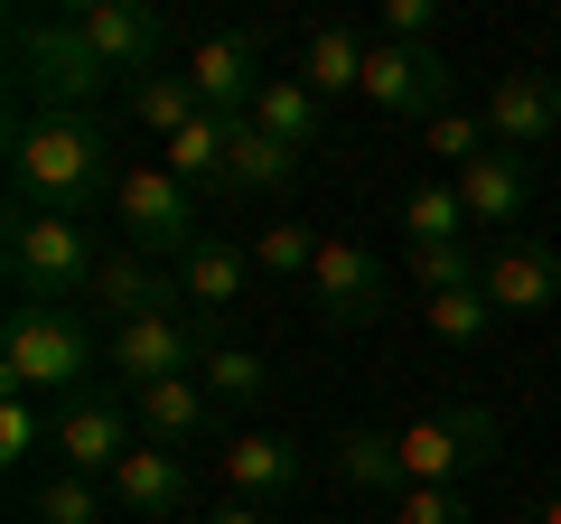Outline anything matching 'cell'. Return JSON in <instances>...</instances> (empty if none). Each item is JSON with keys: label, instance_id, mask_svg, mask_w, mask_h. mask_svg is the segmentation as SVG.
I'll return each mask as SVG.
<instances>
[{"label": "cell", "instance_id": "6da1fadb", "mask_svg": "<svg viewBox=\"0 0 561 524\" xmlns=\"http://www.w3.org/2000/svg\"><path fill=\"white\" fill-rule=\"evenodd\" d=\"M113 122L103 113H20L10 122V206L38 216H94V197H113Z\"/></svg>", "mask_w": 561, "mask_h": 524}, {"label": "cell", "instance_id": "7a4b0ae2", "mask_svg": "<svg viewBox=\"0 0 561 524\" xmlns=\"http://www.w3.org/2000/svg\"><path fill=\"white\" fill-rule=\"evenodd\" d=\"M0 384L28 394V403H76V394H94V338L76 328V309L10 300V319H0Z\"/></svg>", "mask_w": 561, "mask_h": 524}, {"label": "cell", "instance_id": "3957f363", "mask_svg": "<svg viewBox=\"0 0 561 524\" xmlns=\"http://www.w3.org/2000/svg\"><path fill=\"white\" fill-rule=\"evenodd\" d=\"M10 66H20V113H94L103 84H122L66 10L57 20H10Z\"/></svg>", "mask_w": 561, "mask_h": 524}, {"label": "cell", "instance_id": "277c9868", "mask_svg": "<svg viewBox=\"0 0 561 524\" xmlns=\"http://www.w3.org/2000/svg\"><path fill=\"white\" fill-rule=\"evenodd\" d=\"M103 272L94 253V225L84 216H38V206H10V291H20L28 309H66L84 300Z\"/></svg>", "mask_w": 561, "mask_h": 524}, {"label": "cell", "instance_id": "5b68a950", "mask_svg": "<svg viewBox=\"0 0 561 524\" xmlns=\"http://www.w3.org/2000/svg\"><path fill=\"white\" fill-rule=\"evenodd\" d=\"M113 216H122V243H131V253H150V262H169V272H179V262L216 235V225H206V197H197L187 179H169L160 160H131V169H122Z\"/></svg>", "mask_w": 561, "mask_h": 524}, {"label": "cell", "instance_id": "8992f818", "mask_svg": "<svg viewBox=\"0 0 561 524\" xmlns=\"http://www.w3.org/2000/svg\"><path fill=\"white\" fill-rule=\"evenodd\" d=\"M393 441H402V478H412V487H459V478H478V468L505 459V422L486 403L421 412V422L393 431Z\"/></svg>", "mask_w": 561, "mask_h": 524}, {"label": "cell", "instance_id": "52a82bcc", "mask_svg": "<svg viewBox=\"0 0 561 524\" xmlns=\"http://www.w3.org/2000/svg\"><path fill=\"white\" fill-rule=\"evenodd\" d=\"M375 113H402V122H431L449 113V66H440V47H393V38H375L365 47V84H356Z\"/></svg>", "mask_w": 561, "mask_h": 524}, {"label": "cell", "instance_id": "ba28073f", "mask_svg": "<svg viewBox=\"0 0 561 524\" xmlns=\"http://www.w3.org/2000/svg\"><path fill=\"white\" fill-rule=\"evenodd\" d=\"M206 346H216V328H206V319H187V309H160V319L113 328V346H103V356H113V375H131V394H140V384L197 375Z\"/></svg>", "mask_w": 561, "mask_h": 524}, {"label": "cell", "instance_id": "9c48e42d", "mask_svg": "<svg viewBox=\"0 0 561 524\" xmlns=\"http://www.w3.org/2000/svg\"><path fill=\"white\" fill-rule=\"evenodd\" d=\"M309 309H319V328H375L383 319V262L365 253V243H346V235H328L319 243V262H309Z\"/></svg>", "mask_w": 561, "mask_h": 524}, {"label": "cell", "instance_id": "30bf717a", "mask_svg": "<svg viewBox=\"0 0 561 524\" xmlns=\"http://www.w3.org/2000/svg\"><path fill=\"white\" fill-rule=\"evenodd\" d=\"M57 468H76V478H113L122 459L140 449V422L131 403H113V394H76V403H57Z\"/></svg>", "mask_w": 561, "mask_h": 524}, {"label": "cell", "instance_id": "8fae6325", "mask_svg": "<svg viewBox=\"0 0 561 524\" xmlns=\"http://www.w3.org/2000/svg\"><path fill=\"white\" fill-rule=\"evenodd\" d=\"M66 20L84 29V47H94L122 84H140V76H150V57L169 47V20L150 10V0H66Z\"/></svg>", "mask_w": 561, "mask_h": 524}, {"label": "cell", "instance_id": "7c38bea8", "mask_svg": "<svg viewBox=\"0 0 561 524\" xmlns=\"http://www.w3.org/2000/svg\"><path fill=\"white\" fill-rule=\"evenodd\" d=\"M272 47H262V29H216V38H197V57H187V84L206 94V113H225V122H243L253 113V94L272 84Z\"/></svg>", "mask_w": 561, "mask_h": 524}, {"label": "cell", "instance_id": "4fadbf2b", "mask_svg": "<svg viewBox=\"0 0 561 524\" xmlns=\"http://www.w3.org/2000/svg\"><path fill=\"white\" fill-rule=\"evenodd\" d=\"M478 291L496 300V319H542V309H561V253L534 235H496Z\"/></svg>", "mask_w": 561, "mask_h": 524}, {"label": "cell", "instance_id": "5bb4252c", "mask_svg": "<svg viewBox=\"0 0 561 524\" xmlns=\"http://www.w3.org/2000/svg\"><path fill=\"white\" fill-rule=\"evenodd\" d=\"M478 113H486V141H496V150H534V141H552V132H561V76L515 66V76L486 84Z\"/></svg>", "mask_w": 561, "mask_h": 524}, {"label": "cell", "instance_id": "9a60e30c", "mask_svg": "<svg viewBox=\"0 0 561 524\" xmlns=\"http://www.w3.org/2000/svg\"><path fill=\"white\" fill-rule=\"evenodd\" d=\"M84 300H94L113 328L160 319V309H187V300H179V272H169V262H150V253H131V243H122V253H103V272H94V291H84Z\"/></svg>", "mask_w": 561, "mask_h": 524}, {"label": "cell", "instance_id": "2e32d148", "mask_svg": "<svg viewBox=\"0 0 561 524\" xmlns=\"http://www.w3.org/2000/svg\"><path fill=\"white\" fill-rule=\"evenodd\" d=\"M103 487H113L122 515H187V497H197V468H187V449L140 441V449H131V459H122Z\"/></svg>", "mask_w": 561, "mask_h": 524}, {"label": "cell", "instance_id": "e0dca14e", "mask_svg": "<svg viewBox=\"0 0 561 524\" xmlns=\"http://www.w3.org/2000/svg\"><path fill=\"white\" fill-rule=\"evenodd\" d=\"M216 394H206L197 375H169V384H140L131 394V422H140V441H160V449H197L206 431H216Z\"/></svg>", "mask_w": 561, "mask_h": 524}, {"label": "cell", "instance_id": "ac0fdd59", "mask_svg": "<svg viewBox=\"0 0 561 524\" xmlns=\"http://www.w3.org/2000/svg\"><path fill=\"white\" fill-rule=\"evenodd\" d=\"M243 291H253V253H234L225 235H206L197 253L179 262V300H187V319H206V328H216V319H234V309H243Z\"/></svg>", "mask_w": 561, "mask_h": 524}, {"label": "cell", "instance_id": "d6986e66", "mask_svg": "<svg viewBox=\"0 0 561 524\" xmlns=\"http://www.w3.org/2000/svg\"><path fill=\"white\" fill-rule=\"evenodd\" d=\"M459 197H468V225L515 235V216L534 206V169H524V150H478V160L459 169Z\"/></svg>", "mask_w": 561, "mask_h": 524}, {"label": "cell", "instance_id": "ffe728a7", "mask_svg": "<svg viewBox=\"0 0 561 524\" xmlns=\"http://www.w3.org/2000/svg\"><path fill=\"white\" fill-rule=\"evenodd\" d=\"M160 169H169V179H187L197 197H234V122L197 113L179 141H160Z\"/></svg>", "mask_w": 561, "mask_h": 524}, {"label": "cell", "instance_id": "44dd1931", "mask_svg": "<svg viewBox=\"0 0 561 524\" xmlns=\"http://www.w3.org/2000/svg\"><path fill=\"white\" fill-rule=\"evenodd\" d=\"M328 478L356 487V497H402V487H412V478H402V441H393V431H365V422L328 441Z\"/></svg>", "mask_w": 561, "mask_h": 524}, {"label": "cell", "instance_id": "7402d4cb", "mask_svg": "<svg viewBox=\"0 0 561 524\" xmlns=\"http://www.w3.org/2000/svg\"><path fill=\"white\" fill-rule=\"evenodd\" d=\"M365 47H375V38H356L346 20H319V29L300 38V66H290V76H300L319 103H328V94H356V84H365Z\"/></svg>", "mask_w": 561, "mask_h": 524}, {"label": "cell", "instance_id": "603a6c76", "mask_svg": "<svg viewBox=\"0 0 561 524\" xmlns=\"http://www.w3.org/2000/svg\"><path fill=\"white\" fill-rule=\"evenodd\" d=\"M225 478H234V505L290 497L300 487V449L280 441V431H243V441H225Z\"/></svg>", "mask_w": 561, "mask_h": 524}, {"label": "cell", "instance_id": "cb8c5ba5", "mask_svg": "<svg viewBox=\"0 0 561 524\" xmlns=\"http://www.w3.org/2000/svg\"><path fill=\"white\" fill-rule=\"evenodd\" d=\"M243 122H253V132H272L280 150H309V141H319V122H328V103L309 94L300 76H272V84L253 94V113H243Z\"/></svg>", "mask_w": 561, "mask_h": 524}, {"label": "cell", "instance_id": "d4e9b609", "mask_svg": "<svg viewBox=\"0 0 561 524\" xmlns=\"http://www.w3.org/2000/svg\"><path fill=\"white\" fill-rule=\"evenodd\" d=\"M402 235H412V253L468 243V197H459V179H421L412 197H402Z\"/></svg>", "mask_w": 561, "mask_h": 524}, {"label": "cell", "instance_id": "484cf974", "mask_svg": "<svg viewBox=\"0 0 561 524\" xmlns=\"http://www.w3.org/2000/svg\"><path fill=\"white\" fill-rule=\"evenodd\" d=\"M290 179H300V150H280L272 132L234 122V197H280Z\"/></svg>", "mask_w": 561, "mask_h": 524}, {"label": "cell", "instance_id": "4316f807", "mask_svg": "<svg viewBox=\"0 0 561 524\" xmlns=\"http://www.w3.org/2000/svg\"><path fill=\"white\" fill-rule=\"evenodd\" d=\"M197 113H206V94L187 76H140L131 84V122H140V132H160V141H179Z\"/></svg>", "mask_w": 561, "mask_h": 524}, {"label": "cell", "instance_id": "83f0119b", "mask_svg": "<svg viewBox=\"0 0 561 524\" xmlns=\"http://www.w3.org/2000/svg\"><path fill=\"white\" fill-rule=\"evenodd\" d=\"M103 497H113L103 478H76V468H57V478L28 487V524H103Z\"/></svg>", "mask_w": 561, "mask_h": 524}, {"label": "cell", "instance_id": "f1b7e54d", "mask_svg": "<svg viewBox=\"0 0 561 524\" xmlns=\"http://www.w3.org/2000/svg\"><path fill=\"white\" fill-rule=\"evenodd\" d=\"M197 384L206 394H216V403H262V394H272V365L253 356V346H206V365H197Z\"/></svg>", "mask_w": 561, "mask_h": 524}, {"label": "cell", "instance_id": "f546056e", "mask_svg": "<svg viewBox=\"0 0 561 524\" xmlns=\"http://www.w3.org/2000/svg\"><path fill=\"white\" fill-rule=\"evenodd\" d=\"M319 243L328 235H309V225H262V235H253V272H272V282H309Z\"/></svg>", "mask_w": 561, "mask_h": 524}, {"label": "cell", "instance_id": "4dcf8cb0", "mask_svg": "<svg viewBox=\"0 0 561 524\" xmlns=\"http://www.w3.org/2000/svg\"><path fill=\"white\" fill-rule=\"evenodd\" d=\"M486 328H496V300H486V291H440V300H431V338L459 346V356L486 338Z\"/></svg>", "mask_w": 561, "mask_h": 524}, {"label": "cell", "instance_id": "1f68e13d", "mask_svg": "<svg viewBox=\"0 0 561 524\" xmlns=\"http://www.w3.org/2000/svg\"><path fill=\"white\" fill-rule=\"evenodd\" d=\"M412 282H421V300H440V291H478V282H486V253H468V243L412 253Z\"/></svg>", "mask_w": 561, "mask_h": 524}, {"label": "cell", "instance_id": "d6a6232c", "mask_svg": "<svg viewBox=\"0 0 561 524\" xmlns=\"http://www.w3.org/2000/svg\"><path fill=\"white\" fill-rule=\"evenodd\" d=\"M478 150H496V141H486V113H459V103H449V113L431 122V160H440L449 179H459V169L478 160Z\"/></svg>", "mask_w": 561, "mask_h": 524}, {"label": "cell", "instance_id": "836d02e7", "mask_svg": "<svg viewBox=\"0 0 561 524\" xmlns=\"http://www.w3.org/2000/svg\"><path fill=\"white\" fill-rule=\"evenodd\" d=\"M47 441H57V422H47V412L28 403V394H10V403H0V459L20 468L28 449H47Z\"/></svg>", "mask_w": 561, "mask_h": 524}, {"label": "cell", "instance_id": "e575fe53", "mask_svg": "<svg viewBox=\"0 0 561 524\" xmlns=\"http://www.w3.org/2000/svg\"><path fill=\"white\" fill-rule=\"evenodd\" d=\"M393 524H478V505L459 487H402L393 497Z\"/></svg>", "mask_w": 561, "mask_h": 524}, {"label": "cell", "instance_id": "d590c367", "mask_svg": "<svg viewBox=\"0 0 561 524\" xmlns=\"http://www.w3.org/2000/svg\"><path fill=\"white\" fill-rule=\"evenodd\" d=\"M431 29H440V0H383V38L393 47H431Z\"/></svg>", "mask_w": 561, "mask_h": 524}, {"label": "cell", "instance_id": "8d00e7d4", "mask_svg": "<svg viewBox=\"0 0 561 524\" xmlns=\"http://www.w3.org/2000/svg\"><path fill=\"white\" fill-rule=\"evenodd\" d=\"M206 524H262V505H216Z\"/></svg>", "mask_w": 561, "mask_h": 524}, {"label": "cell", "instance_id": "74e56055", "mask_svg": "<svg viewBox=\"0 0 561 524\" xmlns=\"http://www.w3.org/2000/svg\"><path fill=\"white\" fill-rule=\"evenodd\" d=\"M534 524H561V487H552V497H542V515Z\"/></svg>", "mask_w": 561, "mask_h": 524}]
</instances>
